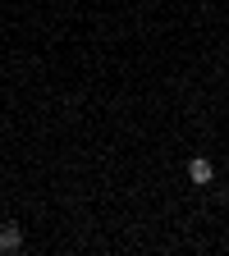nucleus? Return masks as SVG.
<instances>
[{
  "mask_svg": "<svg viewBox=\"0 0 229 256\" xmlns=\"http://www.w3.org/2000/svg\"><path fill=\"white\" fill-rule=\"evenodd\" d=\"M23 252V229L19 224H0V256H14Z\"/></svg>",
  "mask_w": 229,
  "mask_h": 256,
  "instance_id": "obj_1",
  "label": "nucleus"
},
{
  "mask_svg": "<svg viewBox=\"0 0 229 256\" xmlns=\"http://www.w3.org/2000/svg\"><path fill=\"white\" fill-rule=\"evenodd\" d=\"M188 178L197 183V188H206V183L215 178V170H211V160H206V156H192V160H188Z\"/></svg>",
  "mask_w": 229,
  "mask_h": 256,
  "instance_id": "obj_2",
  "label": "nucleus"
}]
</instances>
